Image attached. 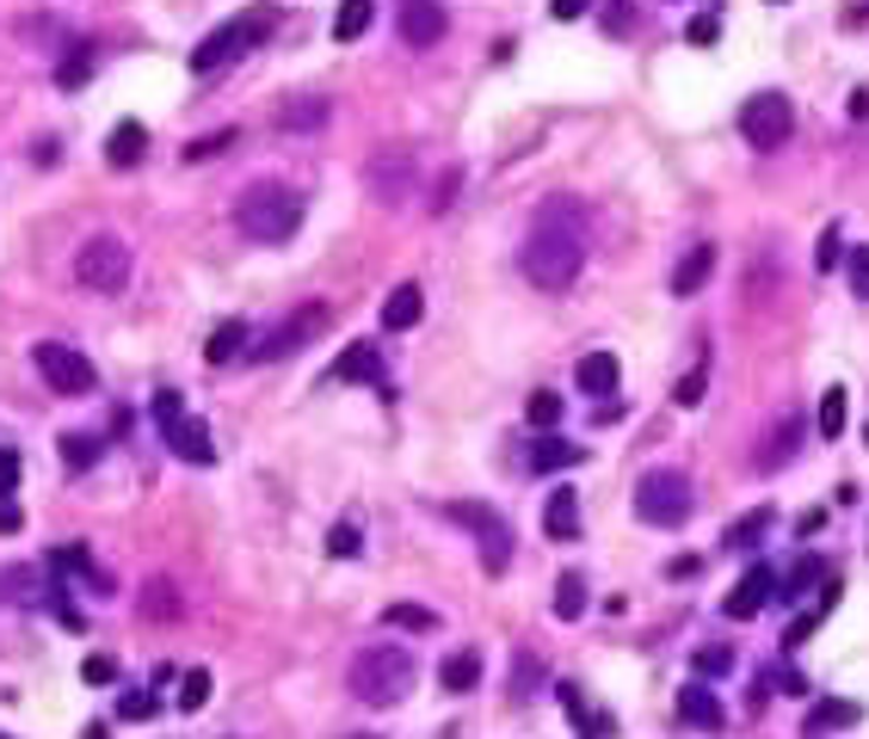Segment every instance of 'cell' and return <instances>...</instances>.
I'll list each match as a JSON object with an SVG mask.
<instances>
[{"mask_svg": "<svg viewBox=\"0 0 869 739\" xmlns=\"http://www.w3.org/2000/svg\"><path fill=\"white\" fill-rule=\"evenodd\" d=\"M820 616H827V610H808V616H795V623L783 628V653H795V647L808 641L814 628H820Z\"/></svg>", "mask_w": 869, "mask_h": 739, "instance_id": "cell-47", "label": "cell"}, {"mask_svg": "<svg viewBox=\"0 0 869 739\" xmlns=\"http://www.w3.org/2000/svg\"><path fill=\"white\" fill-rule=\"evenodd\" d=\"M161 432H167L173 456H186L191 469H210V462H216V444H210V425H204V419H191V413H179V419H167V425H161Z\"/></svg>", "mask_w": 869, "mask_h": 739, "instance_id": "cell-15", "label": "cell"}, {"mask_svg": "<svg viewBox=\"0 0 869 739\" xmlns=\"http://www.w3.org/2000/svg\"><path fill=\"white\" fill-rule=\"evenodd\" d=\"M32 364H38V377L50 382L56 395H93L99 388V370L87 364V352H75V345H62V340L32 345Z\"/></svg>", "mask_w": 869, "mask_h": 739, "instance_id": "cell-10", "label": "cell"}, {"mask_svg": "<svg viewBox=\"0 0 869 739\" xmlns=\"http://www.w3.org/2000/svg\"><path fill=\"white\" fill-rule=\"evenodd\" d=\"M179 591L167 586V579H149V586H142V616H149V623H179Z\"/></svg>", "mask_w": 869, "mask_h": 739, "instance_id": "cell-29", "label": "cell"}, {"mask_svg": "<svg viewBox=\"0 0 869 739\" xmlns=\"http://www.w3.org/2000/svg\"><path fill=\"white\" fill-rule=\"evenodd\" d=\"M839 259H845V253H839V228H827V234H820V253H814V266H820V271H832Z\"/></svg>", "mask_w": 869, "mask_h": 739, "instance_id": "cell-52", "label": "cell"}, {"mask_svg": "<svg viewBox=\"0 0 869 739\" xmlns=\"http://www.w3.org/2000/svg\"><path fill=\"white\" fill-rule=\"evenodd\" d=\"M370 13H377L370 0H340V13H333V38H340V43H358L364 31H370Z\"/></svg>", "mask_w": 869, "mask_h": 739, "instance_id": "cell-30", "label": "cell"}, {"mask_svg": "<svg viewBox=\"0 0 869 739\" xmlns=\"http://www.w3.org/2000/svg\"><path fill=\"white\" fill-rule=\"evenodd\" d=\"M574 382H580L587 395L610 400L617 395V352H587V358L574 364Z\"/></svg>", "mask_w": 869, "mask_h": 739, "instance_id": "cell-19", "label": "cell"}, {"mask_svg": "<svg viewBox=\"0 0 869 739\" xmlns=\"http://www.w3.org/2000/svg\"><path fill=\"white\" fill-rule=\"evenodd\" d=\"M537 474H562V469H580L587 462V450L580 444H567V437H555V432H543L537 444H530V456H525Z\"/></svg>", "mask_w": 869, "mask_h": 739, "instance_id": "cell-17", "label": "cell"}, {"mask_svg": "<svg viewBox=\"0 0 869 739\" xmlns=\"http://www.w3.org/2000/svg\"><path fill=\"white\" fill-rule=\"evenodd\" d=\"M56 450H62V462H68L75 474H87V469L99 462V437H87V432H62Z\"/></svg>", "mask_w": 869, "mask_h": 739, "instance_id": "cell-34", "label": "cell"}, {"mask_svg": "<svg viewBox=\"0 0 869 739\" xmlns=\"http://www.w3.org/2000/svg\"><path fill=\"white\" fill-rule=\"evenodd\" d=\"M537 678H543V665H537V660H518V665H512V697H525Z\"/></svg>", "mask_w": 869, "mask_h": 739, "instance_id": "cell-53", "label": "cell"}, {"mask_svg": "<svg viewBox=\"0 0 869 739\" xmlns=\"http://www.w3.org/2000/svg\"><path fill=\"white\" fill-rule=\"evenodd\" d=\"M278 124L284 130H322L327 124V99H290L278 112Z\"/></svg>", "mask_w": 869, "mask_h": 739, "instance_id": "cell-32", "label": "cell"}, {"mask_svg": "<svg viewBox=\"0 0 869 739\" xmlns=\"http://www.w3.org/2000/svg\"><path fill=\"white\" fill-rule=\"evenodd\" d=\"M765 531H771V506H753L746 518H734V524H728L721 549H728V555H753L758 543H765Z\"/></svg>", "mask_w": 869, "mask_h": 739, "instance_id": "cell-23", "label": "cell"}, {"mask_svg": "<svg viewBox=\"0 0 869 739\" xmlns=\"http://www.w3.org/2000/svg\"><path fill=\"white\" fill-rule=\"evenodd\" d=\"M703 388H709V370H684L679 377V388H672V400H679V407H703Z\"/></svg>", "mask_w": 869, "mask_h": 739, "instance_id": "cell-45", "label": "cell"}, {"mask_svg": "<svg viewBox=\"0 0 869 739\" xmlns=\"http://www.w3.org/2000/svg\"><path fill=\"white\" fill-rule=\"evenodd\" d=\"M364 186H370V198H377V204H407V198H414V186H419L414 154H407V149L377 154V161L364 167Z\"/></svg>", "mask_w": 869, "mask_h": 739, "instance_id": "cell-11", "label": "cell"}, {"mask_svg": "<svg viewBox=\"0 0 869 739\" xmlns=\"http://www.w3.org/2000/svg\"><path fill=\"white\" fill-rule=\"evenodd\" d=\"M130 246L117 241V234H93V241L75 253V284L80 290H99V296H124V284H130Z\"/></svg>", "mask_w": 869, "mask_h": 739, "instance_id": "cell-7", "label": "cell"}, {"mask_svg": "<svg viewBox=\"0 0 869 739\" xmlns=\"http://www.w3.org/2000/svg\"><path fill=\"white\" fill-rule=\"evenodd\" d=\"M382 623H389V628H414V635H426V628H438V610H426V604H389V610H382Z\"/></svg>", "mask_w": 869, "mask_h": 739, "instance_id": "cell-35", "label": "cell"}, {"mask_svg": "<svg viewBox=\"0 0 869 739\" xmlns=\"http://www.w3.org/2000/svg\"><path fill=\"white\" fill-rule=\"evenodd\" d=\"M845 278H851V290H857V296H869V246H857V253H851Z\"/></svg>", "mask_w": 869, "mask_h": 739, "instance_id": "cell-49", "label": "cell"}, {"mask_svg": "<svg viewBox=\"0 0 869 739\" xmlns=\"http://www.w3.org/2000/svg\"><path fill=\"white\" fill-rule=\"evenodd\" d=\"M223 149H235V130H210V136H198L186 149V161H216Z\"/></svg>", "mask_w": 869, "mask_h": 739, "instance_id": "cell-46", "label": "cell"}, {"mask_svg": "<svg viewBox=\"0 0 869 739\" xmlns=\"http://www.w3.org/2000/svg\"><path fill=\"white\" fill-rule=\"evenodd\" d=\"M327 321H333V308H327V303H303L297 315H284V321L265 333V340H253V352H247V358H253V364L297 358V352H308V345L327 333Z\"/></svg>", "mask_w": 869, "mask_h": 739, "instance_id": "cell-8", "label": "cell"}, {"mask_svg": "<svg viewBox=\"0 0 869 739\" xmlns=\"http://www.w3.org/2000/svg\"><path fill=\"white\" fill-rule=\"evenodd\" d=\"M814 579H820V561L808 555V561H802V568H795L790 579H783V598H777V604H795V598H808V591H814Z\"/></svg>", "mask_w": 869, "mask_h": 739, "instance_id": "cell-40", "label": "cell"}, {"mask_svg": "<svg viewBox=\"0 0 869 739\" xmlns=\"http://www.w3.org/2000/svg\"><path fill=\"white\" fill-rule=\"evenodd\" d=\"M864 721V702H851V697H820L808 709V721H802V739H827L839 734V727H857Z\"/></svg>", "mask_w": 869, "mask_h": 739, "instance_id": "cell-16", "label": "cell"}, {"mask_svg": "<svg viewBox=\"0 0 869 739\" xmlns=\"http://www.w3.org/2000/svg\"><path fill=\"white\" fill-rule=\"evenodd\" d=\"M117 715L124 721H154L161 715V702H154V690H124V697H117Z\"/></svg>", "mask_w": 869, "mask_h": 739, "instance_id": "cell-41", "label": "cell"}, {"mask_svg": "<svg viewBox=\"0 0 869 739\" xmlns=\"http://www.w3.org/2000/svg\"><path fill=\"white\" fill-rule=\"evenodd\" d=\"M235 228H241L247 241L278 246L303 228V198L284 186V179H253V186L235 198Z\"/></svg>", "mask_w": 869, "mask_h": 739, "instance_id": "cell-2", "label": "cell"}, {"mask_svg": "<svg viewBox=\"0 0 869 739\" xmlns=\"http://www.w3.org/2000/svg\"><path fill=\"white\" fill-rule=\"evenodd\" d=\"M599 25H605L610 38H629V31H635V7H629V0H605Z\"/></svg>", "mask_w": 869, "mask_h": 739, "instance_id": "cell-42", "label": "cell"}, {"mask_svg": "<svg viewBox=\"0 0 869 739\" xmlns=\"http://www.w3.org/2000/svg\"><path fill=\"white\" fill-rule=\"evenodd\" d=\"M697 678H728L734 672V647H697Z\"/></svg>", "mask_w": 869, "mask_h": 739, "instance_id": "cell-39", "label": "cell"}, {"mask_svg": "<svg viewBox=\"0 0 869 739\" xmlns=\"http://www.w3.org/2000/svg\"><path fill=\"white\" fill-rule=\"evenodd\" d=\"M555 616H562V623H580V616H587V579H580V573H562V579H555Z\"/></svg>", "mask_w": 869, "mask_h": 739, "instance_id": "cell-31", "label": "cell"}, {"mask_svg": "<svg viewBox=\"0 0 869 739\" xmlns=\"http://www.w3.org/2000/svg\"><path fill=\"white\" fill-rule=\"evenodd\" d=\"M20 474H25L20 450H0V499H13V487H20Z\"/></svg>", "mask_w": 869, "mask_h": 739, "instance_id": "cell-48", "label": "cell"}, {"mask_svg": "<svg viewBox=\"0 0 869 739\" xmlns=\"http://www.w3.org/2000/svg\"><path fill=\"white\" fill-rule=\"evenodd\" d=\"M444 512L463 524V531L475 536V549H481V568L500 579V573L512 568V549H518V536H512V524H506V512H493L488 499H451Z\"/></svg>", "mask_w": 869, "mask_h": 739, "instance_id": "cell-5", "label": "cell"}, {"mask_svg": "<svg viewBox=\"0 0 869 739\" xmlns=\"http://www.w3.org/2000/svg\"><path fill=\"white\" fill-rule=\"evenodd\" d=\"M802 437H808V419L802 413H783L771 425V437L758 444V474H777V469H790L795 456H802Z\"/></svg>", "mask_w": 869, "mask_h": 739, "instance_id": "cell-13", "label": "cell"}, {"mask_svg": "<svg viewBox=\"0 0 869 739\" xmlns=\"http://www.w3.org/2000/svg\"><path fill=\"white\" fill-rule=\"evenodd\" d=\"M272 7H253V13H241V20H228L223 31H210L198 50H191V68L198 75H216V68H228L235 56H247V50H260L265 38H272Z\"/></svg>", "mask_w": 869, "mask_h": 739, "instance_id": "cell-6", "label": "cell"}, {"mask_svg": "<svg viewBox=\"0 0 869 739\" xmlns=\"http://www.w3.org/2000/svg\"><path fill=\"white\" fill-rule=\"evenodd\" d=\"M740 136H746L758 154H777L795 136V105L783 93H753L740 105Z\"/></svg>", "mask_w": 869, "mask_h": 739, "instance_id": "cell-9", "label": "cell"}, {"mask_svg": "<svg viewBox=\"0 0 869 739\" xmlns=\"http://www.w3.org/2000/svg\"><path fill=\"white\" fill-rule=\"evenodd\" d=\"M580 266H587V216H580L574 198H549L537 209V222H530L525 246H518V271L555 296V290H567L580 278Z\"/></svg>", "mask_w": 869, "mask_h": 739, "instance_id": "cell-1", "label": "cell"}, {"mask_svg": "<svg viewBox=\"0 0 869 739\" xmlns=\"http://www.w3.org/2000/svg\"><path fill=\"white\" fill-rule=\"evenodd\" d=\"M50 561H56V573H80V579H87V586H112V579H105V573L93 568V555H87V543H62L56 555H50Z\"/></svg>", "mask_w": 869, "mask_h": 739, "instance_id": "cell-28", "label": "cell"}, {"mask_svg": "<svg viewBox=\"0 0 869 739\" xmlns=\"http://www.w3.org/2000/svg\"><path fill=\"white\" fill-rule=\"evenodd\" d=\"M179 413H186V395H179V388H161V395H154V419L167 425V419H179Z\"/></svg>", "mask_w": 869, "mask_h": 739, "instance_id": "cell-50", "label": "cell"}, {"mask_svg": "<svg viewBox=\"0 0 869 739\" xmlns=\"http://www.w3.org/2000/svg\"><path fill=\"white\" fill-rule=\"evenodd\" d=\"M543 531L555 536V543H574V536H580V499H574V487L543 499Z\"/></svg>", "mask_w": 869, "mask_h": 739, "instance_id": "cell-21", "label": "cell"}, {"mask_svg": "<svg viewBox=\"0 0 869 739\" xmlns=\"http://www.w3.org/2000/svg\"><path fill=\"white\" fill-rule=\"evenodd\" d=\"M358 549H364L358 524H333V531H327V555H333V561H352Z\"/></svg>", "mask_w": 869, "mask_h": 739, "instance_id": "cell-43", "label": "cell"}, {"mask_svg": "<svg viewBox=\"0 0 869 739\" xmlns=\"http://www.w3.org/2000/svg\"><path fill=\"white\" fill-rule=\"evenodd\" d=\"M438 684H444L451 697H469L475 684H481V653H475V647H463V653H451V660L438 665Z\"/></svg>", "mask_w": 869, "mask_h": 739, "instance_id": "cell-24", "label": "cell"}, {"mask_svg": "<svg viewBox=\"0 0 869 739\" xmlns=\"http://www.w3.org/2000/svg\"><path fill=\"white\" fill-rule=\"evenodd\" d=\"M814 432H820V437H839V432H845V388H827V395H820Z\"/></svg>", "mask_w": 869, "mask_h": 739, "instance_id": "cell-36", "label": "cell"}, {"mask_svg": "<svg viewBox=\"0 0 869 739\" xmlns=\"http://www.w3.org/2000/svg\"><path fill=\"white\" fill-rule=\"evenodd\" d=\"M68 62H56V87L62 93H75V87H87V75H93V50L87 43H75V50H62Z\"/></svg>", "mask_w": 869, "mask_h": 739, "instance_id": "cell-33", "label": "cell"}, {"mask_svg": "<svg viewBox=\"0 0 869 739\" xmlns=\"http://www.w3.org/2000/svg\"><path fill=\"white\" fill-rule=\"evenodd\" d=\"M691 512H697L691 474L647 469L642 481H635V518H642V524H654V531H679V524H691Z\"/></svg>", "mask_w": 869, "mask_h": 739, "instance_id": "cell-4", "label": "cell"}, {"mask_svg": "<svg viewBox=\"0 0 869 739\" xmlns=\"http://www.w3.org/2000/svg\"><path fill=\"white\" fill-rule=\"evenodd\" d=\"M456 186H463V173H444V179H438V191H432V216H444V209H451V198H456Z\"/></svg>", "mask_w": 869, "mask_h": 739, "instance_id": "cell-51", "label": "cell"}, {"mask_svg": "<svg viewBox=\"0 0 869 739\" xmlns=\"http://www.w3.org/2000/svg\"><path fill=\"white\" fill-rule=\"evenodd\" d=\"M419 678V660L414 647H358V660H352V672H345V684H352V697L358 702H377V709H395L407 690H414Z\"/></svg>", "mask_w": 869, "mask_h": 739, "instance_id": "cell-3", "label": "cell"}, {"mask_svg": "<svg viewBox=\"0 0 869 739\" xmlns=\"http://www.w3.org/2000/svg\"><path fill=\"white\" fill-rule=\"evenodd\" d=\"M80 678H87V684H112V678H117V665L105 660V653H93V660L80 665Z\"/></svg>", "mask_w": 869, "mask_h": 739, "instance_id": "cell-55", "label": "cell"}, {"mask_svg": "<svg viewBox=\"0 0 869 739\" xmlns=\"http://www.w3.org/2000/svg\"><path fill=\"white\" fill-rule=\"evenodd\" d=\"M444 31H451V20H444V7H438V0H401V38L414 43V50L444 43Z\"/></svg>", "mask_w": 869, "mask_h": 739, "instance_id": "cell-14", "label": "cell"}, {"mask_svg": "<svg viewBox=\"0 0 869 739\" xmlns=\"http://www.w3.org/2000/svg\"><path fill=\"white\" fill-rule=\"evenodd\" d=\"M327 377H333V382H382V358H377V345H370V340L345 345L340 364H333Z\"/></svg>", "mask_w": 869, "mask_h": 739, "instance_id": "cell-20", "label": "cell"}, {"mask_svg": "<svg viewBox=\"0 0 869 739\" xmlns=\"http://www.w3.org/2000/svg\"><path fill=\"white\" fill-rule=\"evenodd\" d=\"M684 38L697 43V50L721 43V13H691V25H684Z\"/></svg>", "mask_w": 869, "mask_h": 739, "instance_id": "cell-44", "label": "cell"}, {"mask_svg": "<svg viewBox=\"0 0 869 739\" xmlns=\"http://www.w3.org/2000/svg\"><path fill=\"white\" fill-rule=\"evenodd\" d=\"M709 271H716V246H691L679 266H672V296H697L709 284Z\"/></svg>", "mask_w": 869, "mask_h": 739, "instance_id": "cell-22", "label": "cell"}, {"mask_svg": "<svg viewBox=\"0 0 869 739\" xmlns=\"http://www.w3.org/2000/svg\"><path fill=\"white\" fill-rule=\"evenodd\" d=\"M7 531H20V506H13V499H0V536Z\"/></svg>", "mask_w": 869, "mask_h": 739, "instance_id": "cell-56", "label": "cell"}, {"mask_svg": "<svg viewBox=\"0 0 869 739\" xmlns=\"http://www.w3.org/2000/svg\"><path fill=\"white\" fill-rule=\"evenodd\" d=\"M419 315H426V296H419V284H401L389 303H382V327L389 333H407V327H419Z\"/></svg>", "mask_w": 869, "mask_h": 739, "instance_id": "cell-25", "label": "cell"}, {"mask_svg": "<svg viewBox=\"0 0 869 739\" xmlns=\"http://www.w3.org/2000/svg\"><path fill=\"white\" fill-rule=\"evenodd\" d=\"M679 715L691 721V727H703V734H716L721 721H728V709H721V697L709 690V684H684L679 690Z\"/></svg>", "mask_w": 869, "mask_h": 739, "instance_id": "cell-18", "label": "cell"}, {"mask_svg": "<svg viewBox=\"0 0 869 739\" xmlns=\"http://www.w3.org/2000/svg\"><path fill=\"white\" fill-rule=\"evenodd\" d=\"M204 702H210V672H204V665H191L186 678H179V709H186V715H198Z\"/></svg>", "mask_w": 869, "mask_h": 739, "instance_id": "cell-38", "label": "cell"}, {"mask_svg": "<svg viewBox=\"0 0 869 739\" xmlns=\"http://www.w3.org/2000/svg\"><path fill=\"white\" fill-rule=\"evenodd\" d=\"M241 345H247V321H223V327H216V333H210V340H204V358L216 364V370H223V364L247 358Z\"/></svg>", "mask_w": 869, "mask_h": 739, "instance_id": "cell-26", "label": "cell"}, {"mask_svg": "<svg viewBox=\"0 0 869 739\" xmlns=\"http://www.w3.org/2000/svg\"><path fill=\"white\" fill-rule=\"evenodd\" d=\"M562 407L567 400L555 395V388H537V395H530V425H537V432H555V425H562Z\"/></svg>", "mask_w": 869, "mask_h": 739, "instance_id": "cell-37", "label": "cell"}, {"mask_svg": "<svg viewBox=\"0 0 869 739\" xmlns=\"http://www.w3.org/2000/svg\"><path fill=\"white\" fill-rule=\"evenodd\" d=\"M777 598H783V579H777L771 568H753V573H746V579H740L734 591H728V598H721V610H728L734 623H753L758 610H765V604H777Z\"/></svg>", "mask_w": 869, "mask_h": 739, "instance_id": "cell-12", "label": "cell"}, {"mask_svg": "<svg viewBox=\"0 0 869 739\" xmlns=\"http://www.w3.org/2000/svg\"><path fill=\"white\" fill-rule=\"evenodd\" d=\"M142 149H149V130H142V124H117L112 142H105V161H112V167H136Z\"/></svg>", "mask_w": 869, "mask_h": 739, "instance_id": "cell-27", "label": "cell"}, {"mask_svg": "<svg viewBox=\"0 0 869 739\" xmlns=\"http://www.w3.org/2000/svg\"><path fill=\"white\" fill-rule=\"evenodd\" d=\"M549 13H555L562 25H574V20H587L592 13V0H549Z\"/></svg>", "mask_w": 869, "mask_h": 739, "instance_id": "cell-54", "label": "cell"}]
</instances>
